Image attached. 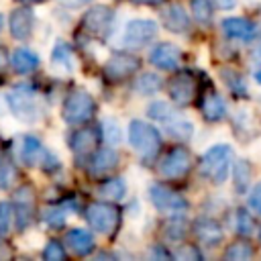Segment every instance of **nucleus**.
I'll return each instance as SVG.
<instances>
[{
    "instance_id": "obj_1",
    "label": "nucleus",
    "mask_w": 261,
    "mask_h": 261,
    "mask_svg": "<svg viewBox=\"0 0 261 261\" xmlns=\"http://www.w3.org/2000/svg\"><path fill=\"white\" fill-rule=\"evenodd\" d=\"M230 159H232V149L228 145L210 147L206 151V155L202 157V163H200L202 177L210 179L212 184H222L226 179V175H228Z\"/></svg>"
},
{
    "instance_id": "obj_2",
    "label": "nucleus",
    "mask_w": 261,
    "mask_h": 261,
    "mask_svg": "<svg viewBox=\"0 0 261 261\" xmlns=\"http://www.w3.org/2000/svg\"><path fill=\"white\" fill-rule=\"evenodd\" d=\"M128 141L133 149L143 157V159H153L159 153L161 147V137L155 126L143 122V120H133L128 126Z\"/></svg>"
},
{
    "instance_id": "obj_3",
    "label": "nucleus",
    "mask_w": 261,
    "mask_h": 261,
    "mask_svg": "<svg viewBox=\"0 0 261 261\" xmlns=\"http://www.w3.org/2000/svg\"><path fill=\"white\" fill-rule=\"evenodd\" d=\"M94 110H96V102L94 98L86 92V90H73L67 98H65V104H63V120L69 122V124H82L86 120H90L94 116Z\"/></svg>"
},
{
    "instance_id": "obj_4",
    "label": "nucleus",
    "mask_w": 261,
    "mask_h": 261,
    "mask_svg": "<svg viewBox=\"0 0 261 261\" xmlns=\"http://www.w3.org/2000/svg\"><path fill=\"white\" fill-rule=\"evenodd\" d=\"M6 102H8V108L12 110V114L18 118V120H24V122H33L37 120V96L35 92L29 88V86H16L8 92L6 96Z\"/></svg>"
},
{
    "instance_id": "obj_5",
    "label": "nucleus",
    "mask_w": 261,
    "mask_h": 261,
    "mask_svg": "<svg viewBox=\"0 0 261 261\" xmlns=\"http://www.w3.org/2000/svg\"><path fill=\"white\" fill-rule=\"evenodd\" d=\"M86 218L90 222V226L98 232L104 234H112L118 224H120V212L116 206L108 204V202H94L88 206L86 210Z\"/></svg>"
},
{
    "instance_id": "obj_6",
    "label": "nucleus",
    "mask_w": 261,
    "mask_h": 261,
    "mask_svg": "<svg viewBox=\"0 0 261 261\" xmlns=\"http://www.w3.org/2000/svg\"><path fill=\"white\" fill-rule=\"evenodd\" d=\"M192 167V155L184 147L171 149L159 163V173L167 179H181Z\"/></svg>"
},
{
    "instance_id": "obj_7",
    "label": "nucleus",
    "mask_w": 261,
    "mask_h": 261,
    "mask_svg": "<svg viewBox=\"0 0 261 261\" xmlns=\"http://www.w3.org/2000/svg\"><path fill=\"white\" fill-rule=\"evenodd\" d=\"M167 90H169L171 102H175L177 106H188L198 96V82L194 80L192 73L184 71V73H177V75L171 77Z\"/></svg>"
},
{
    "instance_id": "obj_8",
    "label": "nucleus",
    "mask_w": 261,
    "mask_h": 261,
    "mask_svg": "<svg viewBox=\"0 0 261 261\" xmlns=\"http://www.w3.org/2000/svg\"><path fill=\"white\" fill-rule=\"evenodd\" d=\"M157 35V24L155 20H147V18H135L126 24L124 29V45L126 47H143L147 43H151Z\"/></svg>"
},
{
    "instance_id": "obj_9",
    "label": "nucleus",
    "mask_w": 261,
    "mask_h": 261,
    "mask_svg": "<svg viewBox=\"0 0 261 261\" xmlns=\"http://www.w3.org/2000/svg\"><path fill=\"white\" fill-rule=\"evenodd\" d=\"M149 198H151L153 206L161 212H171L173 214V212H181V210L188 208V202L177 192H173V190H169L167 186H161V184L151 186Z\"/></svg>"
},
{
    "instance_id": "obj_10",
    "label": "nucleus",
    "mask_w": 261,
    "mask_h": 261,
    "mask_svg": "<svg viewBox=\"0 0 261 261\" xmlns=\"http://www.w3.org/2000/svg\"><path fill=\"white\" fill-rule=\"evenodd\" d=\"M112 10L108 6H92L86 14H84V29L88 31V35L92 37H106L112 24Z\"/></svg>"
},
{
    "instance_id": "obj_11",
    "label": "nucleus",
    "mask_w": 261,
    "mask_h": 261,
    "mask_svg": "<svg viewBox=\"0 0 261 261\" xmlns=\"http://www.w3.org/2000/svg\"><path fill=\"white\" fill-rule=\"evenodd\" d=\"M139 59L135 55H128V53H116L112 55L106 65H104V75L110 80V82H120L124 77H128L130 73H135L139 69Z\"/></svg>"
},
{
    "instance_id": "obj_12",
    "label": "nucleus",
    "mask_w": 261,
    "mask_h": 261,
    "mask_svg": "<svg viewBox=\"0 0 261 261\" xmlns=\"http://www.w3.org/2000/svg\"><path fill=\"white\" fill-rule=\"evenodd\" d=\"M151 63L159 69H175L181 63V51L171 43H159L151 51Z\"/></svg>"
},
{
    "instance_id": "obj_13",
    "label": "nucleus",
    "mask_w": 261,
    "mask_h": 261,
    "mask_svg": "<svg viewBox=\"0 0 261 261\" xmlns=\"http://www.w3.org/2000/svg\"><path fill=\"white\" fill-rule=\"evenodd\" d=\"M200 110H202V116L208 120V122H218L226 116V102L224 98L214 92V90H208L200 102Z\"/></svg>"
},
{
    "instance_id": "obj_14",
    "label": "nucleus",
    "mask_w": 261,
    "mask_h": 261,
    "mask_svg": "<svg viewBox=\"0 0 261 261\" xmlns=\"http://www.w3.org/2000/svg\"><path fill=\"white\" fill-rule=\"evenodd\" d=\"M14 204H16V216H18V226H27L33 218V210H35V192L31 186H22L16 190L14 194Z\"/></svg>"
},
{
    "instance_id": "obj_15",
    "label": "nucleus",
    "mask_w": 261,
    "mask_h": 261,
    "mask_svg": "<svg viewBox=\"0 0 261 261\" xmlns=\"http://www.w3.org/2000/svg\"><path fill=\"white\" fill-rule=\"evenodd\" d=\"M222 33L228 39H237V41H251L255 37V24L247 18L241 16H230L222 20Z\"/></svg>"
},
{
    "instance_id": "obj_16",
    "label": "nucleus",
    "mask_w": 261,
    "mask_h": 261,
    "mask_svg": "<svg viewBox=\"0 0 261 261\" xmlns=\"http://www.w3.org/2000/svg\"><path fill=\"white\" fill-rule=\"evenodd\" d=\"M194 230H196L198 241L206 247H216L222 241V228L212 218H198L194 224Z\"/></svg>"
},
{
    "instance_id": "obj_17",
    "label": "nucleus",
    "mask_w": 261,
    "mask_h": 261,
    "mask_svg": "<svg viewBox=\"0 0 261 261\" xmlns=\"http://www.w3.org/2000/svg\"><path fill=\"white\" fill-rule=\"evenodd\" d=\"M33 22H35V16L29 8H16L12 10L10 14V20H8V27H10V33L14 39H27L33 31Z\"/></svg>"
},
{
    "instance_id": "obj_18",
    "label": "nucleus",
    "mask_w": 261,
    "mask_h": 261,
    "mask_svg": "<svg viewBox=\"0 0 261 261\" xmlns=\"http://www.w3.org/2000/svg\"><path fill=\"white\" fill-rule=\"evenodd\" d=\"M65 245L80 257L90 255L94 249V237L84 228H71L65 232Z\"/></svg>"
},
{
    "instance_id": "obj_19",
    "label": "nucleus",
    "mask_w": 261,
    "mask_h": 261,
    "mask_svg": "<svg viewBox=\"0 0 261 261\" xmlns=\"http://www.w3.org/2000/svg\"><path fill=\"white\" fill-rule=\"evenodd\" d=\"M116 163H118V155H116L114 149H100V151L94 153L88 171L92 175H104V173L112 171L116 167Z\"/></svg>"
},
{
    "instance_id": "obj_20",
    "label": "nucleus",
    "mask_w": 261,
    "mask_h": 261,
    "mask_svg": "<svg viewBox=\"0 0 261 261\" xmlns=\"http://www.w3.org/2000/svg\"><path fill=\"white\" fill-rule=\"evenodd\" d=\"M163 22L165 27L171 31V33H177V35H184L190 31V16L186 14V10L177 4L169 6L165 12H163Z\"/></svg>"
},
{
    "instance_id": "obj_21",
    "label": "nucleus",
    "mask_w": 261,
    "mask_h": 261,
    "mask_svg": "<svg viewBox=\"0 0 261 261\" xmlns=\"http://www.w3.org/2000/svg\"><path fill=\"white\" fill-rule=\"evenodd\" d=\"M96 143H98V135L92 128H80L69 139V147L75 153H90L96 147Z\"/></svg>"
},
{
    "instance_id": "obj_22",
    "label": "nucleus",
    "mask_w": 261,
    "mask_h": 261,
    "mask_svg": "<svg viewBox=\"0 0 261 261\" xmlns=\"http://www.w3.org/2000/svg\"><path fill=\"white\" fill-rule=\"evenodd\" d=\"M37 65H39V57L31 49H16L12 53V67L18 73H31L37 69Z\"/></svg>"
},
{
    "instance_id": "obj_23",
    "label": "nucleus",
    "mask_w": 261,
    "mask_h": 261,
    "mask_svg": "<svg viewBox=\"0 0 261 261\" xmlns=\"http://www.w3.org/2000/svg\"><path fill=\"white\" fill-rule=\"evenodd\" d=\"M41 153H43V147H41L39 139L31 137V135L22 137V141H20V159H22L27 165H37Z\"/></svg>"
},
{
    "instance_id": "obj_24",
    "label": "nucleus",
    "mask_w": 261,
    "mask_h": 261,
    "mask_svg": "<svg viewBox=\"0 0 261 261\" xmlns=\"http://www.w3.org/2000/svg\"><path fill=\"white\" fill-rule=\"evenodd\" d=\"M98 194L104 196L106 200H120L124 198L126 194V184L122 177H112V179H106L98 186Z\"/></svg>"
},
{
    "instance_id": "obj_25",
    "label": "nucleus",
    "mask_w": 261,
    "mask_h": 261,
    "mask_svg": "<svg viewBox=\"0 0 261 261\" xmlns=\"http://www.w3.org/2000/svg\"><path fill=\"white\" fill-rule=\"evenodd\" d=\"M161 82L163 80L159 75H155V73H143L135 82V92L137 94H143V96H153V94H157L161 90V86H163Z\"/></svg>"
},
{
    "instance_id": "obj_26",
    "label": "nucleus",
    "mask_w": 261,
    "mask_h": 261,
    "mask_svg": "<svg viewBox=\"0 0 261 261\" xmlns=\"http://www.w3.org/2000/svg\"><path fill=\"white\" fill-rule=\"evenodd\" d=\"M251 177H253V169L249 165V161L241 159L234 163V188L237 192H245L251 184Z\"/></svg>"
},
{
    "instance_id": "obj_27",
    "label": "nucleus",
    "mask_w": 261,
    "mask_h": 261,
    "mask_svg": "<svg viewBox=\"0 0 261 261\" xmlns=\"http://www.w3.org/2000/svg\"><path fill=\"white\" fill-rule=\"evenodd\" d=\"M251 257H253V249L247 243H232L224 251V259L226 261H247Z\"/></svg>"
},
{
    "instance_id": "obj_28",
    "label": "nucleus",
    "mask_w": 261,
    "mask_h": 261,
    "mask_svg": "<svg viewBox=\"0 0 261 261\" xmlns=\"http://www.w3.org/2000/svg\"><path fill=\"white\" fill-rule=\"evenodd\" d=\"M192 14L198 22L202 24H208L210 18H212V6H210V0H192Z\"/></svg>"
},
{
    "instance_id": "obj_29",
    "label": "nucleus",
    "mask_w": 261,
    "mask_h": 261,
    "mask_svg": "<svg viewBox=\"0 0 261 261\" xmlns=\"http://www.w3.org/2000/svg\"><path fill=\"white\" fill-rule=\"evenodd\" d=\"M222 77H224V82L228 84V88H230L232 94H237V96H245V94H247V84H245V80H243L237 71L224 69V71H222Z\"/></svg>"
},
{
    "instance_id": "obj_30",
    "label": "nucleus",
    "mask_w": 261,
    "mask_h": 261,
    "mask_svg": "<svg viewBox=\"0 0 261 261\" xmlns=\"http://www.w3.org/2000/svg\"><path fill=\"white\" fill-rule=\"evenodd\" d=\"M51 59H53L55 65H61V67H65V69H71V49H69L65 43L55 45Z\"/></svg>"
},
{
    "instance_id": "obj_31",
    "label": "nucleus",
    "mask_w": 261,
    "mask_h": 261,
    "mask_svg": "<svg viewBox=\"0 0 261 261\" xmlns=\"http://www.w3.org/2000/svg\"><path fill=\"white\" fill-rule=\"evenodd\" d=\"M234 230L241 234H251L253 232V218L249 216L247 210H237L234 214Z\"/></svg>"
},
{
    "instance_id": "obj_32",
    "label": "nucleus",
    "mask_w": 261,
    "mask_h": 261,
    "mask_svg": "<svg viewBox=\"0 0 261 261\" xmlns=\"http://www.w3.org/2000/svg\"><path fill=\"white\" fill-rule=\"evenodd\" d=\"M14 177H16V169L12 167V163H10L8 159H4V157L0 155V188H2V190L8 188V186L14 181Z\"/></svg>"
},
{
    "instance_id": "obj_33",
    "label": "nucleus",
    "mask_w": 261,
    "mask_h": 261,
    "mask_svg": "<svg viewBox=\"0 0 261 261\" xmlns=\"http://www.w3.org/2000/svg\"><path fill=\"white\" fill-rule=\"evenodd\" d=\"M43 259L45 261H63L65 259V251L57 241H49L45 251H43Z\"/></svg>"
},
{
    "instance_id": "obj_34",
    "label": "nucleus",
    "mask_w": 261,
    "mask_h": 261,
    "mask_svg": "<svg viewBox=\"0 0 261 261\" xmlns=\"http://www.w3.org/2000/svg\"><path fill=\"white\" fill-rule=\"evenodd\" d=\"M169 135L173 137V139H190V135H192V124L190 122H186V120H177V122H171L169 124Z\"/></svg>"
},
{
    "instance_id": "obj_35",
    "label": "nucleus",
    "mask_w": 261,
    "mask_h": 261,
    "mask_svg": "<svg viewBox=\"0 0 261 261\" xmlns=\"http://www.w3.org/2000/svg\"><path fill=\"white\" fill-rule=\"evenodd\" d=\"M184 232H186V222H184V220H179V218H173L171 222H167V224H165V237H167V239H171V241L181 239V237H184Z\"/></svg>"
},
{
    "instance_id": "obj_36",
    "label": "nucleus",
    "mask_w": 261,
    "mask_h": 261,
    "mask_svg": "<svg viewBox=\"0 0 261 261\" xmlns=\"http://www.w3.org/2000/svg\"><path fill=\"white\" fill-rule=\"evenodd\" d=\"M149 116L157 118V120H169V118H173V112L169 110V106L165 102H155L149 106Z\"/></svg>"
},
{
    "instance_id": "obj_37",
    "label": "nucleus",
    "mask_w": 261,
    "mask_h": 261,
    "mask_svg": "<svg viewBox=\"0 0 261 261\" xmlns=\"http://www.w3.org/2000/svg\"><path fill=\"white\" fill-rule=\"evenodd\" d=\"M12 208L8 202H0V234H6L12 224Z\"/></svg>"
},
{
    "instance_id": "obj_38",
    "label": "nucleus",
    "mask_w": 261,
    "mask_h": 261,
    "mask_svg": "<svg viewBox=\"0 0 261 261\" xmlns=\"http://www.w3.org/2000/svg\"><path fill=\"white\" fill-rule=\"evenodd\" d=\"M43 220H45L49 226L57 228V226H63V222H65V214H63L61 210H57V208H49V210L43 212Z\"/></svg>"
},
{
    "instance_id": "obj_39",
    "label": "nucleus",
    "mask_w": 261,
    "mask_h": 261,
    "mask_svg": "<svg viewBox=\"0 0 261 261\" xmlns=\"http://www.w3.org/2000/svg\"><path fill=\"white\" fill-rule=\"evenodd\" d=\"M102 128H104V137H106L108 143L116 145L120 141V128H118V124L114 120H104L102 122Z\"/></svg>"
},
{
    "instance_id": "obj_40",
    "label": "nucleus",
    "mask_w": 261,
    "mask_h": 261,
    "mask_svg": "<svg viewBox=\"0 0 261 261\" xmlns=\"http://www.w3.org/2000/svg\"><path fill=\"white\" fill-rule=\"evenodd\" d=\"M249 208L255 212V214H259L261 216V181L251 190V194H249Z\"/></svg>"
},
{
    "instance_id": "obj_41",
    "label": "nucleus",
    "mask_w": 261,
    "mask_h": 261,
    "mask_svg": "<svg viewBox=\"0 0 261 261\" xmlns=\"http://www.w3.org/2000/svg\"><path fill=\"white\" fill-rule=\"evenodd\" d=\"M175 257L177 259H200V251L196 249V247H181L177 253H175Z\"/></svg>"
},
{
    "instance_id": "obj_42",
    "label": "nucleus",
    "mask_w": 261,
    "mask_h": 261,
    "mask_svg": "<svg viewBox=\"0 0 261 261\" xmlns=\"http://www.w3.org/2000/svg\"><path fill=\"white\" fill-rule=\"evenodd\" d=\"M216 4H218V8L228 10V8H232V6L237 4V0H216Z\"/></svg>"
},
{
    "instance_id": "obj_43",
    "label": "nucleus",
    "mask_w": 261,
    "mask_h": 261,
    "mask_svg": "<svg viewBox=\"0 0 261 261\" xmlns=\"http://www.w3.org/2000/svg\"><path fill=\"white\" fill-rule=\"evenodd\" d=\"M130 2H135V4H161L165 0H130Z\"/></svg>"
},
{
    "instance_id": "obj_44",
    "label": "nucleus",
    "mask_w": 261,
    "mask_h": 261,
    "mask_svg": "<svg viewBox=\"0 0 261 261\" xmlns=\"http://www.w3.org/2000/svg\"><path fill=\"white\" fill-rule=\"evenodd\" d=\"M22 4H37V2H47V0H18Z\"/></svg>"
},
{
    "instance_id": "obj_45",
    "label": "nucleus",
    "mask_w": 261,
    "mask_h": 261,
    "mask_svg": "<svg viewBox=\"0 0 261 261\" xmlns=\"http://www.w3.org/2000/svg\"><path fill=\"white\" fill-rule=\"evenodd\" d=\"M259 241H261V230H259Z\"/></svg>"
},
{
    "instance_id": "obj_46",
    "label": "nucleus",
    "mask_w": 261,
    "mask_h": 261,
    "mask_svg": "<svg viewBox=\"0 0 261 261\" xmlns=\"http://www.w3.org/2000/svg\"><path fill=\"white\" fill-rule=\"evenodd\" d=\"M77 2H86V0H77Z\"/></svg>"
}]
</instances>
